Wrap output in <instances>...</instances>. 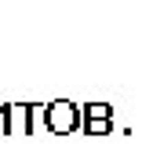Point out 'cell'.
I'll use <instances>...</instances> for the list:
<instances>
[{
	"label": "cell",
	"mask_w": 153,
	"mask_h": 150,
	"mask_svg": "<svg viewBox=\"0 0 153 150\" xmlns=\"http://www.w3.org/2000/svg\"><path fill=\"white\" fill-rule=\"evenodd\" d=\"M48 124H51V128H59V132L73 128V124H76V114H73V106H66V103L51 106V114H48Z\"/></svg>",
	"instance_id": "obj_1"
}]
</instances>
